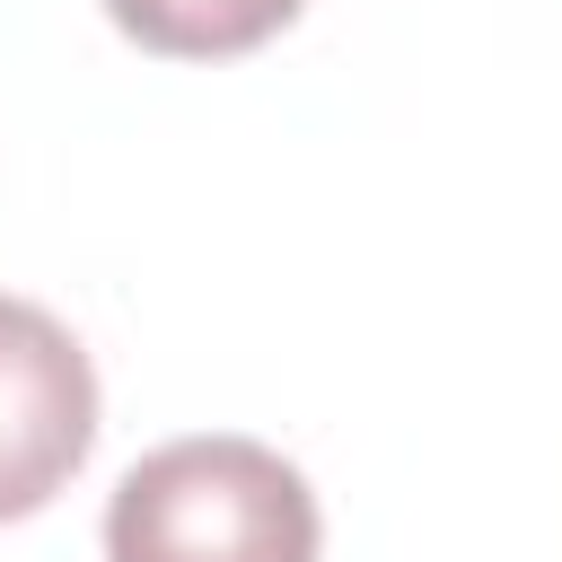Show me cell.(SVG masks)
<instances>
[{
    "label": "cell",
    "mask_w": 562,
    "mask_h": 562,
    "mask_svg": "<svg viewBox=\"0 0 562 562\" xmlns=\"http://www.w3.org/2000/svg\"><path fill=\"white\" fill-rule=\"evenodd\" d=\"M97 439V369L61 316L0 299V518L44 509Z\"/></svg>",
    "instance_id": "obj_2"
},
{
    "label": "cell",
    "mask_w": 562,
    "mask_h": 562,
    "mask_svg": "<svg viewBox=\"0 0 562 562\" xmlns=\"http://www.w3.org/2000/svg\"><path fill=\"white\" fill-rule=\"evenodd\" d=\"M105 562H316V492L263 439H167L114 483Z\"/></svg>",
    "instance_id": "obj_1"
},
{
    "label": "cell",
    "mask_w": 562,
    "mask_h": 562,
    "mask_svg": "<svg viewBox=\"0 0 562 562\" xmlns=\"http://www.w3.org/2000/svg\"><path fill=\"white\" fill-rule=\"evenodd\" d=\"M105 18L167 61H228L255 53L263 35H281L299 18V0H105Z\"/></svg>",
    "instance_id": "obj_3"
}]
</instances>
